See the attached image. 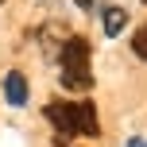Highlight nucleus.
Returning a JSON list of instances; mask_svg holds the SVG:
<instances>
[{
    "instance_id": "6",
    "label": "nucleus",
    "mask_w": 147,
    "mask_h": 147,
    "mask_svg": "<svg viewBox=\"0 0 147 147\" xmlns=\"http://www.w3.org/2000/svg\"><path fill=\"white\" fill-rule=\"evenodd\" d=\"M124 147H147V140H143V136H136V140H128Z\"/></svg>"
},
{
    "instance_id": "8",
    "label": "nucleus",
    "mask_w": 147,
    "mask_h": 147,
    "mask_svg": "<svg viewBox=\"0 0 147 147\" xmlns=\"http://www.w3.org/2000/svg\"><path fill=\"white\" fill-rule=\"evenodd\" d=\"M0 4H4V0H0Z\"/></svg>"
},
{
    "instance_id": "5",
    "label": "nucleus",
    "mask_w": 147,
    "mask_h": 147,
    "mask_svg": "<svg viewBox=\"0 0 147 147\" xmlns=\"http://www.w3.org/2000/svg\"><path fill=\"white\" fill-rule=\"evenodd\" d=\"M132 51H136V54H140V58L147 62V23H143V27L132 35Z\"/></svg>"
},
{
    "instance_id": "2",
    "label": "nucleus",
    "mask_w": 147,
    "mask_h": 147,
    "mask_svg": "<svg viewBox=\"0 0 147 147\" xmlns=\"http://www.w3.org/2000/svg\"><path fill=\"white\" fill-rule=\"evenodd\" d=\"M62 85L70 89V93H89L93 89V70H89V43L85 39H66L62 43Z\"/></svg>"
},
{
    "instance_id": "7",
    "label": "nucleus",
    "mask_w": 147,
    "mask_h": 147,
    "mask_svg": "<svg viewBox=\"0 0 147 147\" xmlns=\"http://www.w3.org/2000/svg\"><path fill=\"white\" fill-rule=\"evenodd\" d=\"M74 4H78L81 12H89V8H93V0H74Z\"/></svg>"
},
{
    "instance_id": "1",
    "label": "nucleus",
    "mask_w": 147,
    "mask_h": 147,
    "mask_svg": "<svg viewBox=\"0 0 147 147\" xmlns=\"http://www.w3.org/2000/svg\"><path fill=\"white\" fill-rule=\"evenodd\" d=\"M43 116L51 120V128L58 136H97V109L93 101H51L43 109Z\"/></svg>"
},
{
    "instance_id": "4",
    "label": "nucleus",
    "mask_w": 147,
    "mask_h": 147,
    "mask_svg": "<svg viewBox=\"0 0 147 147\" xmlns=\"http://www.w3.org/2000/svg\"><path fill=\"white\" fill-rule=\"evenodd\" d=\"M101 20H105V35H112V39H116L120 31L128 27V12H124V8H116V4H109V8H105V12H101Z\"/></svg>"
},
{
    "instance_id": "3",
    "label": "nucleus",
    "mask_w": 147,
    "mask_h": 147,
    "mask_svg": "<svg viewBox=\"0 0 147 147\" xmlns=\"http://www.w3.org/2000/svg\"><path fill=\"white\" fill-rule=\"evenodd\" d=\"M4 101L8 105H27V78L20 70H12L4 78Z\"/></svg>"
},
{
    "instance_id": "9",
    "label": "nucleus",
    "mask_w": 147,
    "mask_h": 147,
    "mask_svg": "<svg viewBox=\"0 0 147 147\" xmlns=\"http://www.w3.org/2000/svg\"><path fill=\"white\" fill-rule=\"evenodd\" d=\"M143 4H147V0H143Z\"/></svg>"
}]
</instances>
